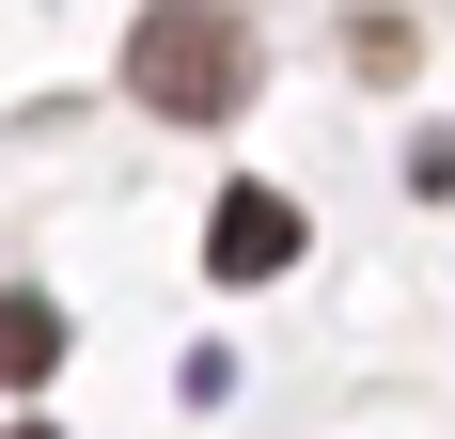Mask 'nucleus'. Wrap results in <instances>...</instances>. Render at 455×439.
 I'll return each mask as SVG.
<instances>
[{
	"label": "nucleus",
	"mask_w": 455,
	"mask_h": 439,
	"mask_svg": "<svg viewBox=\"0 0 455 439\" xmlns=\"http://www.w3.org/2000/svg\"><path fill=\"white\" fill-rule=\"evenodd\" d=\"M126 94L173 110V126H220L235 94H251V16H220V0H157V16L126 32Z\"/></svg>",
	"instance_id": "obj_1"
},
{
	"label": "nucleus",
	"mask_w": 455,
	"mask_h": 439,
	"mask_svg": "<svg viewBox=\"0 0 455 439\" xmlns=\"http://www.w3.org/2000/svg\"><path fill=\"white\" fill-rule=\"evenodd\" d=\"M204 267H220V283H283V267H299V204H283V188H220Z\"/></svg>",
	"instance_id": "obj_2"
},
{
	"label": "nucleus",
	"mask_w": 455,
	"mask_h": 439,
	"mask_svg": "<svg viewBox=\"0 0 455 439\" xmlns=\"http://www.w3.org/2000/svg\"><path fill=\"white\" fill-rule=\"evenodd\" d=\"M47 361H63V314L16 283V299H0V377H47Z\"/></svg>",
	"instance_id": "obj_3"
},
{
	"label": "nucleus",
	"mask_w": 455,
	"mask_h": 439,
	"mask_svg": "<svg viewBox=\"0 0 455 439\" xmlns=\"http://www.w3.org/2000/svg\"><path fill=\"white\" fill-rule=\"evenodd\" d=\"M16 439H47V424H16Z\"/></svg>",
	"instance_id": "obj_4"
}]
</instances>
